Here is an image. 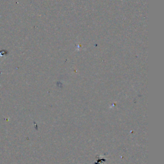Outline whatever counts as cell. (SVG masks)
Listing matches in <instances>:
<instances>
[{"instance_id":"6da1fadb","label":"cell","mask_w":164,"mask_h":164,"mask_svg":"<svg viewBox=\"0 0 164 164\" xmlns=\"http://www.w3.org/2000/svg\"><path fill=\"white\" fill-rule=\"evenodd\" d=\"M0 86H1V85H0Z\"/></svg>"}]
</instances>
